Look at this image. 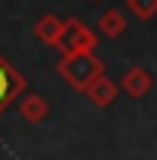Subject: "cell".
Listing matches in <instances>:
<instances>
[{"mask_svg":"<svg viewBox=\"0 0 157 160\" xmlns=\"http://www.w3.org/2000/svg\"><path fill=\"white\" fill-rule=\"evenodd\" d=\"M99 74H105V65L96 52H77V56H62L59 59V77L77 92H86V86Z\"/></svg>","mask_w":157,"mask_h":160,"instance_id":"1","label":"cell"},{"mask_svg":"<svg viewBox=\"0 0 157 160\" xmlns=\"http://www.w3.org/2000/svg\"><path fill=\"white\" fill-rule=\"evenodd\" d=\"M99 46V34L93 28H86L80 19H65V28H62L59 46L62 56H77V52H96Z\"/></svg>","mask_w":157,"mask_h":160,"instance_id":"2","label":"cell"},{"mask_svg":"<svg viewBox=\"0 0 157 160\" xmlns=\"http://www.w3.org/2000/svg\"><path fill=\"white\" fill-rule=\"evenodd\" d=\"M28 92V80L22 77V71L9 59H3L0 52V114L9 105H19V99Z\"/></svg>","mask_w":157,"mask_h":160,"instance_id":"3","label":"cell"},{"mask_svg":"<svg viewBox=\"0 0 157 160\" xmlns=\"http://www.w3.org/2000/svg\"><path fill=\"white\" fill-rule=\"evenodd\" d=\"M117 92H120V83H114L108 74H99V77L86 86V99L93 102L96 108H108L111 102L117 99Z\"/></svg>","mask_w":157,"mask_h":160,"instance_id":"4","label":"cell"},{"mask_svg":"<svg viewBox=\"0 0 157 160\" xmlns=\"http://www.w3.org/2000/svg\"><path fill=\"white\" fill-rule=\"evenodd\" d=\"M151 74L145 71V68H129L126 74H123V80H120V89L129 96V99H142V96H148L151 92Z\"/></svg>","mask_w":157,"mask_h":160,"instance_id":"5","label":"cell"},{"mask_svg":"<svg viewBox=\"0 0 157 160\" xmlns=\"http://www.w3.org/2000/svg\"><path fill=\"white\" fill-rule=\"evenodd\" d=\"M62 28H65V19L53 16V12H46V16H40V19H37L34 34H37V40H40V43H46V46H59Z\"/></svg>","mask_w":157,"mask_h":160,"instance_id":"6","label":"cell"},{"mask_svg":"<svg viewBox=\"0 0 157 160\" xmlns=\"http://www.w3.org/2000/svg\"><path fill=\"white\" fill-rule=\"evenodd\" d=\"M19 114L28 123H40V120H46V114H49V102L43 99V96H37V92H25L19 99Z\"/></svg>","mask_w":157,"mask_h":160,"instance_id":"7","label":"cell"},{"mask_svg":"<svg viewBox=\"0 0 157 160\" xmlns=\"http://www.w3.org/2000/svg\"><path fill=\"white\" fill-rule=\"evenodd\" d=\"M126 31V16L120 9H108L102 19H99V34H108V37H120Z\"/></svg>","mask_w":157,"mask_h":160,"instance_id":"8","label":"cell"},{"mask_svg":"<svg viewBox=\"0 0 157 160\" xmlns=\"http://www.w3.org/2000/svg\"><path fill=\"white\" fill-rule=\"evenodd\" d=\"M126 6L133 9V16H139L145 22L157 16V0H126Z\"/></svg>","mask_w":157,"mask_h":160,"instance_id":"9","label":"cell"}]
</instances>
